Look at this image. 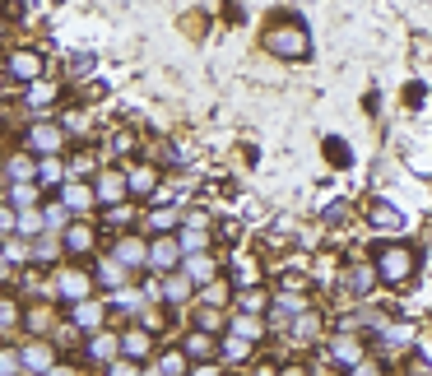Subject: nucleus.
<instances>
[{
    "mask_svg": "<svg viewBox=\"0 0 432 376\" xmlns=\"http://www.w3.org/2000/svg\"><path fill=\"white\" fill-rule=\"evenodd\" d=\"M112 348H116V339H107V334H98V339H93V358H112Z\"/></svg>",
    "mask_w": 432,
    "mask_h": 376,
    "instance_id": "nucleus-19",
    "label": "nucleus"
},
{
    "mask_svg": "<svg viewBox=\"0 0 432 376\" xmlns=\"http://www.w3.org/2000/svg\"><path fill=\"white\" fill-rule=\"evenodd\" d=\"M163 372H168V376H182V353H168V358H163Z\"/></svg>",
    "mask_w": 432,
    "mask_h": 376,
    "instance_id": "nucleus-27",
    "label": "nucleus"
},
{
    "mask_svg": "<svg viewBox=\"0 0 432 376\" xmlns=\"http://www.w3.org/2000/svg\"><path fill=\"white\" fill-rule=\"evenodd\" d=\"M89 200H93V195H89L84 186H70V190H65V204H70V209H84Z\"/></svg>",
    "mask_w": 432,
    "mask_h": 376,
    "instance_id": "nucleus-17",
    "label": "nucleus"
},
{
    "mask_svg": "<svg viewBox=\"0 0 432 376\" xmlns=\"http://www.w3.org/2000/svg\"><path fill=\"white\" fill-rule=\"evenodd\" d=\"M89 242H93L89 228H70V233H65V247L70 251H89Z\"/></svg>",
    "mask_w": 432,
    "mask_h": 376,
    "instance_id": "nucleus-15",
    "label": "nucleus"
},
{
    "mask_svg": "<svg viewBox=\"0 0 432 376\" xmlns=\"http://www.w3.org/2000/svg\"><path fill=\"white\" fill-rule=\"evenodd\" d=\"M107 376H135V367H130V362H116V367H112Z\"/></svg>",
    "mask_w": 432,
    "mask_h": 376,
    "instance_id": "nucleus-35",
    "label": "nucleus"
},
{
    "mask_svg": "<svg viewBox=\"0 0 432 376\" xmlns=\"http://www.w3.org/2000/svg\"><path fill=\"white\" fill-rule=\"evenodd\" d=\"M237 334H242V339H256V321H237Z\"/></svg>",
    "mask_w": 432,
    "mask_h": 376,
    "instance_id": "nucleus-34",
    "label": "nucleus"
},
{
    "mask_svg": "<svg viewBox=\"0 0 432 376\" xmlns=\"http://www.w3.org/2000/svg\"><path fill=\"white\" fill-rule=\"evenodd\" d=\"M265 47L275 51V56H302L307 51V33H302V24H284V28H270L265 33Z\"/></svg>",
    "mask_w": 432,
    "mask_h": 376,
    "instance_id": "nucleus-1",
    "label": "nucleus"
},
{
    "mask_svg": "<svg viewBox=\"0 0 432 376\" xmlns=\"http://www.w3.org/2000/svg\"><path fill=\"white\" fill-rule=\"evenodd\" d=\"M0 376H19V353H5V358H0Z\"/></svg>",
    "mask_w": 432,
    "mask_h": 376,
    "instance_id": "nucleus-26",
    "label": "nucleus"
},
{
    "mask_svg": "<svg viewBox=\"0 0 432 376\" xmlns=\"http://www.w3.org/2000/svg\"><path fill=\"white\" fill-rule=\"evenodd\" d=\"M325 154H330V163L349 168V144H344V140H325Z\"/></svg>",
    "mask_w": 432,
    "mask_h": 376,
    "instance_id": "nucleus-13",
    "label": "nucleus"
},
{
    "mask_svg": "<svg viewBox=\"0 0 432 376\" xmlns=\"http://www.w3.org/2000/svg\"><path fill=\"white\" fill-rule=\"evenodd\" d=\"M288 376H302V372H288Z\"/></svg>",
    "mask_w": 432,
    "mask_h": 376,
    "instance_id": "nucleus-38",
    "label": "nucleus"
},
{
    "mask_svg": "<svg viewBox=\"0 0 432 376\" xmlns=\"http://www.w3.org/2000/svg\"><path fill=\"white\" fill-rule=\"evenodd\" d=\"M196 376H214V372H209V367H200V372H196Z\"/></svg>",
    "mask_w": 432,
    "mask_h": 376,
    "instance_id": "nucleus-37",
    "label": "nucleus"
},
{
    "mask_svg": "<svg viewBox=\"0 0 432 376\" xmlns=\"http://www.w3.org/2000/svg\"><path fill=\"white\" fill-rule=\"evenodd\" d=\"M33 200H37V190H33V186H28V181H19V186H15V190H10V204H19V209H28V204H33Z\"/></svg>",
    "mask_w": 432,
    "mask_h": 376,
    "instance_id": "nucleus-12",
    "label": "nucleus"
},
{
    "mask_svg": "<svg viewBox=\"0 0 432 376\" xmlns=\"http://www.w3.org/2000/svg\"><path fill=\"white\" fill-rule=\"evenodd\" d=\"M19 228H24V233H42L46 219H42V214H24V219H19Z\"/></svg>",
    "mask_w": 432,
    "mask_h": 376,
    "instance_id": "nucleus-22",
    "label": "nucleus"
},
{
    "mask_svg": "<svg viewBox=\"0 0 432 376\" xmlns=\"http://www.w3.org/2000/svg\"><path fill=\"white\" fill-rule=\"evenodd\" d=\"M186 274H191L196 283H209V279H214V265H209V256H200V251H196V256L186 260Z\"/></svg>",
    "mask_w": 432,
    "mask_h": 376,
    "instance_id": "nucleus-9",
    "label": "nucleus"
},
{
    "mask_svg": "<svg viewBox=\"0 0 432 376\" xmlns=\"http://www.w3.org/2000/svg\"><path fill=\"white\" fill-rule=\"evenodd\" d=\"M182 251H205V228H191L182 237Z\"/></svg>",
    "mask_w": 432,
    "mask_h": 376,
    "instance_id": "nucleus-18",
    "label": "nucleus"
},
{
    "mask_svg": "<svg viewBox=\"0 0 432 376\" xmlns=\"http://www.w3.org/2000/svg\"><path fill=\"white\" fill-rule=\"evenodd\" d=\"M172 223H177V214H172V209H154V214H149V228H154V233H168Z\"/></svg>",
    "mask_w": 432,
    "mask_h": 376,
    "instance_id": "nucleus-14",
    "label": "nucleus"
},
{
    "mask_svg": "<svg viewBox=\"0 0 432 376\" xmlns=\"http://www.w3.org/2000/svg\"><path fill=\"white\" fill-rule=\"evenodd\" d=\"M144 348H149V339H144L139 330H130V334H126V353H144Z\"/></svg>",
    "mask_w": 432,
    "mask_h": 376,
    "instance_id": "nucleus-21",
    "label": "nucleus"
},
{
    "mask_svg": "<svg viewBox=\"0 0 432 376\" xmlns=\"http://www.w3.org/2000/svg\"><path fill=\"white\" fill-rule=\"evenodd\" d=\"M37 181H61V163H51V158H46L42 168H37Z\"/></svg>",
    "mask_w": 432,
    "mask_h": 376,
    "instance_id": "nucleus-20",
    "label": "nucleus"
},
{
    "mask_svg": "<svg viewBox=\"0 0 432 376\" xmlns=\"http://www.w3.org/2000/svg\"><path fill=\"white\" fill-rule=\"evenodd\" d=\"M37 102H51V89H46V84H33V107H37Z\"/></svg>",
    "mask_w": 432,
    "mask_h": 376,
    "instance_id": "nucleus-29",
    "label": "nucleus"
},
{
    "mask_svg": "<svg viewBox=\"0 0 432 376\" xmlns=\"http://www.w3.org/2000/svg\"><path fill=\"white\" fill-rule=\"evenodd\" d=\"M5 256H10V265H24V242H10Z\"/></svg>",
    "mask_w": 432,
    "mask_h": 376,
    "instance_id": "nucleus-28",
    "label": "nucleus"
},
{
    "mask_svg": "<svg viewBox=\"0 0 432 376\" xmlns=\"http://www.w3.org/2000/svg\"><path fill=\"white\" fill-rule=\"evenodd\" d=\"M368 219H372V228H381V233H400V228H404V214L395 209V204H386V200L372 204Z\"/></svg>",
    "mask_w": 432,
    "mask_h": 376,
    "instance_id": "nucleus-4",
    "label": "nucleus"
},
{
    "mask_svg": "<svg viewBox=\"0 0 432 376\" xmlns=\"http://www.w3.org/2000/svg\"><path fill=\"white\" fill-rule=\"evenodd\" d=\"M381 279H390V283H400V279H409L414 274V251H404V247H390V251H381Z\"/></svg>",
    "mask_w": 432,
    "mask_h": 376,
    "instance_id": "nucleus-2",
    "label": "nucleus"
},
{
    "mask_svg": "<svg viewBox=\"0 0 432 376\" xmlns=\"http://www.w3.org/2000/svg\"><path fill=\"white\" fill-rule=\"evenodd\" d=\"M126 190H130V177H116V172H107V177H103V181H98V200H121V195H126Z\"/></svg>",
    "mask_w": 432,
    "mask_h": 376,
    "instance_id": "nucleus-6",
    "label": "nucleus"
},
{
    "mask_svg": "<svg viewBox=\"0 0 432 376\" xmlns=\"http://www.w3.org/2000/svg\"><path fill=\"white\" fill-rule=\"evenodd\" d=\"M0 228H5V233H15V228H19V219H15V209H5V214H0Z\"/></svg>",
    "mask_w": 432,
    "mask_h": 376,
    "instance_id": "nucleus-31",
    "label": "nucleus"
},
{
    "mask_svg": "<svg viewBox=\"0 0 432 376\" xmlns=\"http://www.w3.org/2000/svg\"><path fill=\"white\" fill-rule=\"evenodd\" d=\"M149 265L172 269V265H177V242H168V237H163V242H154V247H149Z\"/></svg>",
    "mask_w": 432,
    "mask_h": 376,
    "instance_id": "nucleus-8",
    "label": "nucleus"
},
{
    "mask_svg": "<svg viewBox=\"0 0 432 376\" xmlns=\"http://www.w3.org/2000/svg\"><path fill=\"white\" fill-rule=\"evenodd\" d=\"M149 376H154V372H149Z\"/></svg>",
    "mask_w": 432,
    "mask_h": 376,
    "instance_id": "nucleus-39",
    "label": "nucleus"
},
{
    "mask_svg": "<svg viewBox=\"0 0 432 376\" xmlns=\"http://www.w3.org/2000/svg\"><path fill=\"white\" fill-rule=\"evenodd\" d=\"M154 186H158V172H154V168H139V172L130 177V190H135V195H149Z\"/></svg>",
    "mask_w": 432,
    "mask_h": 376,
    "instance_id": "nucleus-10",
    "label": "nucleus"
},
{
    "mask_svg": "<svg viewBox=\"0 0 432 376\" xmlns=\"http://www.w3.org/2000/svg\"><path fill=\"white\" fill-rule=\"evenodd\" d=\"M335 358H344V362H354V358H358V348H354V339H340V344H335Z\"/></svg>",
    "mask_w": 432,
    "mask_h": 376,
    "instance_id": "nucleus-25",
    "label": "nucleus"
},
{
    "mask_svg": "<svg viewBox=\"0 0 432 376\" xmlns=\"http://www.w3.org/2000/svg\"><path fill=\"white\" fill-rule=\"evenodd\" d=\"M10 75L15 79H37L42 75V61H37L33 51H15V56H10Z\"/></svg>",
    "mask_w": 432,
    "mask_h": 376,
    "instance_id": "nucleus-5",
    "label": "nucleus"
},
{
    "mask_svg": "<svg viewBox=\"0 0 432 376\" xmlns=\"http://www.w3.org/2000/svg\"><path fill=\"white\" fill-rule=\"evenodd\" d=\"M56 288H61V298H75V302H84V293H89V279H84V274H75V269H65Z\"/></svg>",
    "mask_w": 432,
    "mask_h": 376,
    "instance_id": "nucleus-7",
    "label": "nucleus"
},
{
    "mask_svg": "<svg viewBox=\"0 0 432 376\" xmlns=\"http://www.w3.org/2000/svg\"><path fill=\"white\" fill-rule=\"evenodd\" d=\"M79 321H84V325H93V321H98V307H89V302H84V307H79Z\"/></svg>",
    "mask_w": 432,
    "mask_h": 376,
    "instance_id": "nucleus-33",
    "label": "nucleus"
},
{
    "mask_svg": "<svg viewBox=\"0 0 432 376\" xmlns=\"http://www.w3.org/2000/svg\"><path fill=\"white\" fill-rule=\"evenodd\" d=\"M98 279L103 283H121V265H112V260L107 265H98Z\"/></svg>",
    "mask_w": 432,
    "mask_h": 376,
    "instance_id": "nucleus-23",
    "label": "nucleus"
},
{
    "mask_svg": "<svg viewBox=\"0 0 432 376\" xmlns=\"http://www.w3.org/2000/svg\"><path fill=\"white\" fill-rule=\"evenodd\" d=\"M56 149H61V125H33L28 130V154L51 158Z\"/></svg>",
    "mask_w": 432,
    "mask_h": 376,
    "instance_id": "nucleus-3",
    "label": "nucleus"
},
{
    "mask_svg": "<svg viewBox=\"0 0 432 376\" xmlns=\"http://www.w3.org/2000/svg\"><path fill=\"white\" fill-rule=\"evenodd\" d=\"M186 293H191V283H186V279H168V298L172 302H182Z\"/></svg>",
    "mask_w": 432,
    "mask_h": 376,
    "instance_id": "nucleus-24",
    "label": "nucleus"
},
{
    "mask_svg": "<svg viewBox=\"0 0 432 376\" xmlns=\"http://www.w3.org/2000/svg\"><path fill=\"white\" fill-rule=\"evenodd\" d=\"M89 70H93V56H89V51H79V56H70V75H75V79H84Z\"/></svg>",
    "mask_w": 432,
    "mask_h": 376,
    "instance_id": "nucleus-16",
    "label": "nucleus"
},
{
    "mask_svg": "<svg viewBox=\"0 0 432 376\" xmlns=\"http://www.w3.org/2000/svg\"><path fill=\"white\" fill-rule=\"evenodd\" d=\"M24 362H28V367H37V372H42V367H51V348H24Z\"/></svg>",
    "mask_w": 432,
    "mask_h": 376,
    "instance_id": "nucleus-11",
    "label": "nucleus"
},
{
    "mask_svg": "<svg viewBox=\"0 0 432 376\" xmlns=\"http://www.w3.org/2000/svg\"><path fill=\"white\" fill-rule=\"evenodd\" d=\"M46 376H75V372H65V367H51V372H46Z\"/></svg>",
    "mask_w": 432,
    "mask_h": 376,
    "instance_id": "nucleus-36",
    "label": "nucleus"
},
{
    "mask_svg": "<svg viewBox=\"0 0 432 376\" xmlns=\"http://www.w3.org/2000/svg\"><path fill=\"white\" fill-rule=\"evenodd\" d=\"M10 172H15V177H19V181H24V177H28V172H33V168H28V158H15V163H10Z\"/></svg>",
    "mask_w": 432,
    "mask_h": 376,
    "instance_id": "nucleus-30",
    "label": "nucleus"
},
{
    "mask_svg": "<svg viewBox=\"0 0 432 376\" xmlns=\"http://www.w3.org/2000/svg\"><path fill=\"white\" fill-rule=\"evenodd\" d=\"M65 223V209H46V228H61Z\"/></svg>",
    "mask_w": 432,
    "mask_h": 376,
    "instance_id": "nucleus-32",
    "label": "nucleus"
}]
</instances>
